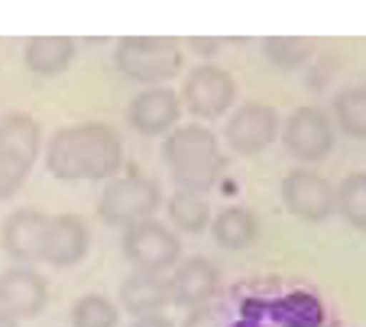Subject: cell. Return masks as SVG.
I'll return each instance as SVG.
<instances>
[{
	"label": "cell",
	"mask_w": 366,
	"mask_h": 327,
	"mask_svg": "<svg viewBox=\"0 0 366 327\" xmlns=\"http://www.w3.org/2000/svg\"><path fill=\"white\" fill-rule=\"evenodd\" d=\"M172 301V282L156 272H133L120 282V305L137 318L159 314Z\"/></svg>",
	"instance_id": "obj_15"
},
{
	"label": "cell",
	"mask_w": 366,
	"mask_h": 327,
	"mask_svg": "<svg viewBox=\"0 0 366 327\" xmlns=\"http://www.w3.org/2000/svg\"><path fill=\"white\" fill-rule=\"evenodd\" d=\"M120 311L104 295H81L71 305V327H117Z\"/></svg>",
	"instance_id": "obj_24"
},
{
	"label": "cell",
	"mask_w": 366,
	"mask_h": 327,
	"mask_svg": "<svg viewBox=\"0 0 366 327\" xmlns=\"http://www.w3.org/2000/svg\"><path fill=\"white\" fill-rule=\"evenodd\" d=\"M334 124L344 136L366 139V84L357 88H344L334 98Z\"/></svg>",
	"instance_id": "obj_21"
},
{
	"label": "cell",
	"mask_w": 366,
	"mask_h": 327,
	"mask_svg": "<svg viewBox=\"0 0 366 327\" xmlns=\"http://www.w3.org/2000/svg\"><path fill=\"white\" fill-rule=\"evenodd\" d=\"M263 56L276 69H302L315 56V46H311V39H302V36H266Z\"/></svg>",
	"instance_id": "obj_23"
},
{
	"label": "cell",
	"mask_w": 366,
	"mask_h": 327,
	"mask_svg": "<svg viewBox=\"0 0 366 327\" xmlns=\"http://www.w3.org/2000/svg\"><path fill=\"white\" fill-rule=\"evenodd\" d=\"M124 162V139L114 126L88 120L52 133L46 146V168L59 181L114 178Z\"/></svg>",
	"instance_id": "obj_1"
},
{
	"label": "cell",
	"mask_w": 366,
	"mask_h": 327,
	"mask_svg": "<svg viewBox=\"0 0 366 327\" xmlns=\"http://www.w3.org/2000/svg\"><path fill=\"white\" fill-rule=\"evenodd\" d=\"M282 204L298 221H327L334 214V188L315 168H292L282 181Z\"/></svg>",
	"instance_id": "obj_8"
},
{
	"label": "cell",
	"mask_w": 366,
	"mask_h": 327,
	"mask_svg": "<svg viewBox=\"0 0 366 327\" xmlns=\"http://www.w3.org/2000/svg\"><path fill=\"white\" fill-rule=\"evenodd\" d=\"M120 250H124L127 263L137 266V272H162L175 269L182 263V240L175 230H169L159 221H137L124 230V240H120Z\"/></svg>",
	"instance_id": "obj_5"
},
{
	"label": "cell",
	"mask_w": 366,
	"mask_h": 327,
	"mask_svg": "<svg viewBox=\"0 0 366 327\" xmlns=\"http://www.w3.org/2000/svg\"><path fill=\"white\" fill-rule=\"evenodd\" d=\"M162 153H166L169 172H172L179 191H194V195L214 188V181L221 178L224 166H227L217 136L201 124L175 126L166 136Z\"/></svg>",
	"instance_id": "obj_2"
},
{
	"label": "cell",
	"mask_w": 366,
	"mask_h": 327,
	"mask_svg": "<svg viewBox=\"0 0 366 327\" xmlns=\"http://www.w3.org/2000/svg\"><path fill=\"white\" fill-rule=\"evenodd\" d=\"M269 318L279 327H321L325 324V305L318 295L295 288V292L269 301Z\"/></svg>",
	"instance_id": "obj_18"
},
{
	"label": "cell",
	"mask_w": 366,
	"mask_h": 327,
	"mask_svg": "<svg viewBox=\"0 0 366 327\" xmlns=\"http://www.w3.org/2000/svg\"><path fill=\"white\" fill-rule=\"evenodd\" d=\"M282 143L289 156L302 162H321L334 149V120L325 107H298L282 126Z\"/></svg>",
	"instance_id": "obj_6"
},
{
	"label": "cell",
	"mask_w": 366,
	"mask_h": 327,
	"mask_svg": "<svg viewBox=\"0 0 366 327\" xmlns=\"http://www.w3.org/2000/svg\"><path fill=\"white\" fill-rule=\"evenodd\" d=\"M334 211L350 227L366 230V172H350L334 191Z\"/></svg>",
	"instance_id": "obj_22"
},
{
	"label": "cell",
	"mask_w": 366,
	"mask_h": 327,
	"mask_svg": "<svg viewBox=\"0 0 366 327\" xmlns=\"http://www.w3.org/2000/svg\"><path fill=\"white\" fill-rule=\"evenodd\" d=\"M78 42L71 36H33L23 49V65L39 78H56L75 62Z\"/></svg>",
	"instance_id": "obj_16"
},
{
	"label": "cell",
	"mask_w": 366,
	"mask_h": 327,
	"mask_svg": "<svg viewBox=\"0 0 366 327\" xmlns=\"http://www.w3.org/2000/svg\"><path fill=\"white\" fill-rule=\"evenodd\" d=\"M188 46H192L198 56H214L221 49V39H204V36H188Z\"/></svg>",
	"instance_id": "obj_26"
},
{
	"label": "cell",
	"mask_w": 366,
	"mask_h": 327,
	"mask_svg": "<svg viewBox=\"0 0 366 327\" xmlns=\"http://www.w3.org/2000/svg\"><path fill=\"white\" fill-rule=\"evenodd\" d=\"M279 136V114L276 107L259 104V101H247L234 111V117L224 126V139L227 146L240 156H256L266 149L272 139Z\"/></svg>",
	"instance_id": "obj_9"
},
{
	"label": "cell",
	"mask_w": 366,
	"mask_h": 327,
	"mask_svg": "<svg viewBox=\"0 0 366 327\" xmlns=\"http://www.w3.org/2000/svg\"><path fill=\"white\" fill-rule=\"evenodd\" d=\"M182 98L172 88H146L127 107V120L143 136H169L179 126Z\"/></svg>",
	"instance_id": "obj_11"
},
{
	"label": "cell",
	"mask_w": 366,
	"mask_h": 327,
	"mask_svg": "<svg viewBox=\"0 0 366 327\" xmlns=\"http://www.w3.org/2000/svg\"><path fill=\"white\" fill-rule=\"evenodd\" d=\"M29 172H33V162L29 159L10 153V149H0V201H10L14 195H20Z\"/></svg>",
	"instance_id": "obj_25"
},
{
	"label": "cell",
	"mask_w": 366,
	"mask_h": 327,
	"mask_svg": "<svg viewBox=\"0 0 366 327\" xmlns=\"http://www.w3.org/2000/svg\"><path fill=\"white\" fill-rule=\"evenodd\" d=\"M237 101V84L217 65H198L188 71L185 88H182V104L188 107V114L201 120H217L221 114H227Z\"/></svg>",
	"instance_id": "obj_7"
},
{
	"label": "cell",
	"mask_w": 366,
	"mask_h": 327,
	"mask_svg": "<svg viewBox=\"0 0 366 327\" xmlns=\"http://www.w3.org/2000/svg\"><path fill=\"white\" fill-rule=\"evenodd\" d=\"M234 327H259V321H247V318H240Z\"/></svg>",
	"instance_id": "obj_29"
},
{
	"label": "cell",
	"mask_w": 366,
	"mask_h": 327,
	"mask_svg": "<svg viewBox=\"0 0 366 327\" xmlns=\"http://www.w3.org/2000/svg\"><path fill=\"white\" fill-rule=\"evenodd\" d=\"M169 221L175 230L194 237V233H204L207 223H211V204L204 195H194V191H175L169 198Z\"/></svg>",
	"instance_id": "obj_20"
},
{
	"label": "cell",
	"mask_w": 366,
	"mask_h": 327,
	"mask_svg": "<svg viewBox=\"0 0 366 327\" xmlns=\"http://www.w3.org/2000/svg\"><path fill=\"white\" fill-rule=\"evenodd\" d=\"M114 65L127 81L159 88L182 71V46L169 36H124L114 49Z\"/></svg>",
	"instance_id": "obj_3"
},
{
	"label": "cell",
	"mask_w": 366,
	"mask_h": 327,
	"mask_svg": "<svg viewBox=\"0 0 366 327\" xmlns=\"http://www.w3.org/2000/svg\"><path fill=\"white\" fill-rule=\"evenodd\" d=\"M162 204L159 181L149 175L130 172L124 178H114L104 195L97 198V217L104 223H117V227H130L137 221H149L156 208Z\"/></svg>",
	"instance_id": "obj_4"
},
{
	"label": "cell",
	"mask_w": 366,
	"mask_h": 327,
	"mask_svg": "<svg viewBox=\"0 0 366 327\" xmlns=\"http://www.w3.org/2000/svg\"><path fill=\"white\" fill-rule=\"evenodd\" d=\"M49 305V282L42 272L29 266H14L0 272V311H7L16 321L39 318Z\"/></svg>",
	"instance_id": "obj_10"
},
{
	"label": "cell",
	"mask_w": 366,
	"mask_h": 327,
	"mask_svg": "<svg viewBox=\"0 0 366 327\" xmlns=\"http://www.w3.org/2000/svg\"><path fill=\"white\" fill-rule=\"evenodd\" d=\"M39 139H42V133H39L36 117H29V114H23V111L0 117V149H10V153L36 162V156H39Z\"/></svg>",
	"instance_id": "obj_19"
},
{
	"label": "cell",
	"mask_w": 366,
	"mask_h": 327,
	"mask_svg": "<svg viewBox=\"0 0 366 327\" xmlns=\"http://www.w3.org/2000/svg\"><path fill=\"white\" fill-rule=\"evenodd\" d=\"M88 246H91L88 223L78 214H56V217H49L39 263H49V266H56V269H69V266H78L88 256Z\"/></svg>",
	"instance_id": "obj_12"
},
{
	"label": "cell",
	"mask_w": 366,
	"mask_h": 327,
	"mask_svg": "<svg viewBox=\"0 0 366 327\" xmlns=\"http://www.w3.org/2000/svg\"><path fill=\"white\" fill-rule=\"evenodd\" d=\"M211 237L224 250H247L259 237V217L249 208H224L211 217Z\"/></svg>",
	"instance_id": "obj_17"
},
{
	"label": "cell",
	"mask_w": 366,
	"mask_h": 327,
	"mask_svg": "<svg viewBox=\"0 0 366 327\" xmlns=\"http://www.w3.org/2000/svg\"><path fill=\"white\" fill-rule=\"evenodd\" d=\"M0 327H20V321H16V318H10L7 311H0Z\"/></svg>",
	"instance_id": "obj_28"
},
{
	"label": "cell",
	"mask_w": 366,
	"mask_h": 327,
	"mask_svg": "<svg viewBox=\"0 0 366 327\" xmlns=\"http://www.w3.org/2000/svg\"><path fill=\"white\" fill-rule=\"evenodd\" d=\"M133 327H175V324L166 318V314H146V318H137Z\"/></svg>",
	"instance_id": "obj_27"
},
{
	"label": "cell",
	"mask_w": 366,
	"mask_h": 327,
	"mask_svg": "<svg viewBox=\"0 0 366 327\" xmlns=\"http://www.w3.org/2000/svg\"><path fill=\"white\" fill-rule=\"evenodd\" d=\"M172 305L188 308V311H201L217 292V266L204 256H188L185 263L175 266L172 272Z\"/></svg>",
	"instance_id": "obj_13"
},
{
	"label": "cell",
	"mask_w": 366,
	"mask_h": 327,
	"mask_svg": "<svg viewBox=\"0 0 366 327\" xmlns=\"http://www.w3.org/2000/svg\"><path fill=\"white\" fill-rule=\"evenodd\" d=\"M49 230V214L33 208H20L4 221V250L16 263H39L42 259V240Z\"/></svg>",
	"instance_id": "obj_14"
}]
</instances>
